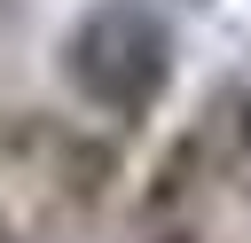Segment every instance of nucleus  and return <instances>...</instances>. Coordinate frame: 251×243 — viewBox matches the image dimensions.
I'll list each match as a JSON object with an SVG mask.
<instances>
[{
    "label": "nucleus",
    "instance_id": "nucleus-2",
    "mask_svg": "<svg viewBox=\"0 0 251 243\" xmlns=\"http://www.w3.org/2000/svg\"><path fill=\"white\" fill-rule=\"evenodd\" d=\"M243 141H251V110H243Z\"/></svg>",
    "mask_w": 251,
    "mask_h": 243
},
{
    "label": "nucleus",
    "instance_id": "nucleus-1",
    "mask_svg": "<svg viewBox=\"0 0 251 243\" xmlns=\"http://www.w3.org/2000/svg\"><path fill=\"white\" fill-rule=\"evenodd\" d=\"M63 78L110 118H141L173 78V31L149 0H94L63 39Z\"/></svg>",
    "mask_w": 251,
    "mask_h": 243
},
{
    "label": "nucleus",
    "instance_id": "nucleus-3",
    "mask_svg": "<svg viewBox=\"0 0 251 243\" xmlns=\"http://www.w3.org/2000/svg\"><path fill=\"white\" fill-rule=\"evenodd\" d=\"M165 243H180V235H165Z\"/></svg>",
    "mask_w": 251,
    "mask_h": 243
}]
</instances>
